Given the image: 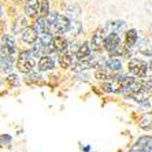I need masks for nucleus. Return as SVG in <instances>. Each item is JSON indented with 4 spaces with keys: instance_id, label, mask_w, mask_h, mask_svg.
Segmentation results:
<instances>
[{
    "instance_id": "4be33fe9",
    "label": "nucleus",
    "mask_w": 152,
    "mask_h": 152,
    "mask_svg": "<svg viewBox=\"0 0 152 152\" xmlns=\"http://www.w3.org/2000/svg\"><path fill=\"white\" fill-rule=\"evenodd\" d=\"M11 69H12V60L7 59L6 56H1V70L4 73H8L11 71Z\"/></svg>"
},
{
    "instance_id": "c85d7f7f",
    "label": "nucleus",
    "mask_w": 152,
    "mask_h": 152,
    "mask_svg": "<svg viewBox=\"0 0 152 152\" xmlns=\"http://www.w3.org/2000/svg\"><path fill=\"white\" fill-rule=\"evenodd\" d=\"M149 67H151V70H152V62H151V63H149Z\"/></svg>"
},
{
    "instance_id": "ddd939ff",
    "label": "nucleus",
    "mask_w": 152,
    "mask_h": 152,
    "mask_svg": "<svg viewBox=\"0 0 152 152\" xmlns=\"http://www.w3.org/2000/svg\"><path fill=\"white\" fill-rule=\"evenodd\" d=\"M137 30H134V29L127 30L126 34H125V47H126V50L133 48V45L137 42Z\"/></svg>"
},
{
    "instance_id": "1a4fd4ad",
    "label": "nucleus",
    "mask_w": 152,
    "mask_h": 152,
    "mask_svg": "<svg viewBox=\"0 0 152 152\" xmlns=\"http://www.w3.org/2000/svg\"><path fill=\"white\" fill-rule=\"evenodd\" d=\"M21 39L26 44H34L39 39V33L36 32L34 28H26L23 32L21 33Z\"/></svg>"
},
{
    "instance_id": "a211bd4d",
    "label": "nucleus",
    "mask_w": 152,
    "mask_h": 152,
    "mask_svg": "<svg viewBox=\"0 0 152 152\" xmlns=\"http://www.w3.org/2000/svg\"><path fill=\"white\" fill-rule=\"evenodd\" d=\"M44 51H48V47L44 44V42L41 41V39H39L37 41L33 44V48H32V52L34 53V56H42V53H44Z\"/></svg>"
},
{
    "instance_id": "4468645a",
    "label": "nucleus",
    "mask_w": 152,
    "mask_h": 152,
    "mask_svg": "<svg viewBox=\"0 0 152 152\" xmlns=\"http://www.w3.org/2000/svg\"><path fill=\"white\" fill-rule=\"evenodd\" d=\"M26 28H29L26 17H19V18H17V21H15L14 25H12V33H14V34H17V33H22Z\"/></svg>"
},
{
    "instance_id": "2eb2a0df",
    "label": "nucleus",
    "mask_w": 152,
    "mask_h": 152,
    "mask_svg": "<svg viewBox=\"0 0 152 152\" xmlns=\"http://www.w3.org/2000/svg\"><path fill=\"white\" fill-rule=\"evenodd\" d=\"M125 28H126V23L124 21H114V22H108L104 29L106 30H110V32H115V33H121L124 32Z\"/></svg>"
},
{
    "instance_id": "20e7f679",
    "label": "nucleus",
    "mask_w": 152,
    "mask_h": 152,
    "mask_svg": "<svg viewBox=\"0 0 152 152\" xmlns=\"http://www.w3.org/2000/svg\"><path fill=\"white\" fill-rule=\"evenodd\" d=\"M129 71L137 78H145L148 73V63H145L141 59H130Z\"/></svg>"
},
{
    "instance_id": "6ab92c4d",
    "label": "nucleus",
    "mask_w": 152,
    "mask_h": 152,
    "mask_svg": "<svg viewBox=\"0 0 152 152\" xmlns=\"http://www.w3.org/2000/svg\"><path fill=\"white\" fill-rule=\"evenodd\" d=\"M59 63L60 67L63 69H69L73 64V53L71 52H64L59 56Z\"/></svg>"
},
{
    "instance_id": "f257e3e1",
    "label": "nucleus",
    "mask_w": 152,
    "mask_h": 152,
    "mask_svg": "<svg viewBox=\"0 0 152 152\" xmlns=\"http://www.w3.org/2000/svg\"><path fill=\"white\" fill-rule=\"evenodd\" d=\"M48 30L53 34H63L71 29V21L64 15H60L58 12H51L48 15Z\"/></svg>"
},
{
    "instance_id": "0eeeda50",
    "label": "nucleus",
    "mask_w": 152,
    "mask_h": 152,
    "mask_svg": "<svg viewBox=\"0 0 152 152\" xmlns=\"http://www.w3.org/2000/svg\"><path fill=\"white\" fill-rule=\"evenodd\" d=\"M151 88H148V86H142V88H140L138 91H134V92L129 93V95H126V97H129V99L134 100V102L137 103H145L147 102V99L149 97V95H151V91H149Z\"/></svg>"
},
{
    "instance_id": "f8f14e48",
    "label": "nucleus",
    "mask_w": 152,
    "mask_h": 152,
    "mask_svg": "<svg viewBox=\"0 0 152 152\" xmlns=\"http://www.w3.org/2000/svg\"><path fill=\"white\" fill-rule=\"evenodd\" d=\"M52 45H53V50L56 51V52H64V51L67 50L69 42L64 37H62V36H56V37H53Z\"/></svg>"
},
{
    "instance_id": "b1692460",
    "label": "nucleus",
    "mask_w": 152,
    "mask_h": 152,
    "mask_svg": "<svg viewBox=\"0 0 152 152\" xmlns=\"http://www.w3.org/2000/svg\"><path fill=\"white\" fill-rule=\"evenodd\" d=\"M25 80H26V82H37V81L41 80V75L37 74V73H34V74H30L29 77H26Z\"/></svg>"
},
{
    "instance_id": "9d476101",
    "label": "nucleus",
    "mask_w": 152,
    "mask_h": 152,
    "mask_svg": "<svg viewBox=\"0 0 152 152\" xmlns=\"http://www.w3.org/2000/svg\"><path fill=\"white\" fill-rule=\"evenodd\" d=\"M91 52H92V45L89 42H84L78 47L75 55H77L78 60H86L91 58Z\"/></svg>"
},
{
    "instance_id": "dca6fc26",
    "label": "nucleus",
    "mask_w": 152,
    "mask_h": 152,
    "mask_svg": "<svg viewBox=\"0 0 152 152\" xmlns=\"http://www.w3.org/2000/svg\"><path fill=\"white\" fill-rule=\"evenodd\" d=\"M33 28L36 29V32L39 33L40 36L44 34L45 32H50V30H48V22H47V19H45L44 17H40L39 19L34 22Z\"/></svg>"
},
{
    "instance_id": "c756f323",
    "label": "nucleus",
    "mask_w": 152,
    "mask_h": 152,
    "mask_svg": "<svg viewBox=\"0 0 152 152\" xmlns=\"http://www.w3.org/2000/svg\"><path fill=\"white\" fill-rule=\"evenodd\" d=\"M17 1H22V0H17Z\"/></svg>"
},
{
    "instance_id": "f03ea898",
    "label": "nucleus",
    "mask_w": 152,
    "mask_h": 152,
    "mask_svg": "<svg viewBox=\"0 0 152 152\" xmlns=\"http://www.w3.org/2000/svg\"><path fill=\"white\" fill-rule=\"evenodd\" d=\"M36 66V59H34V53L32 51H23L19 53L17 60V67L21 73H32L33 67Z\"/></svg>"
},
{
    "instance_id": "9b49d317",
    "label": "nucleus",
    "mask_w": 152,
    "mask_h": 152,
    "mask_svg": "<svg viewBox=\"0 0 152 152\" xmlns=\"http://www.w3.org/2000/svg\"><path fill=\"white\" fill-rule=\"evenodd\" d=\"M37 69L40 71H48L53 69V60L51 56L48 55H42L39 59V64H37Z\"/></svg>"
},
{
    "instance_id": "5701e85b",
    "label": "nucleus",
    "mask_w": 152,
    "mask_h": 152,
    "mask_svg": "<svg viewBox=\"0 0 152 152\" xmlns=\"http://www.w3.org/2000/svg\"><path fill=\"white\" fill-rule=\"evenodd\" d=\"M6 81H7V84L11 85V86H18V85H19V77H18L17 74H10L6 78Z\"/></svg>"
},
{
    "instance_id": "bb28decb",
    "label": "nucleus",
    "mask_w": 152,
    "mask_h": 152,
    "mask_svg": "<svg viewBox=\"0 0 152 152\" xmlns=\"http://www.w3.org/2000/svg\"><path fill=\"white\" fill-rule=\"evenodd\" d=\"M1 141H7V142H10L11 141V138L10 137H8V136H1Z\"/></svg>"
},
{
    "instance_id": "39448f33",
    "label": "nucleus",
    "mask_w": 152,
    "mask_h": 152,
    "mask_svg": "<svg viewBox=\"0 0 152 152\" xmlns=\"http://www.w3.org/2000/svg\"><path fill=\"white\" fill-rule=\"evenodd\" d=\"M106 29L104 28H97L95 32L92 33V39H91V45H92L93 51H100L104 48V40H106Z\"/></svg>"
},
{
    "instance_id": "6e6552de",
    "label": "nucleus",
    "mask_w": 152,
    "mask_h": 152,
    "mask_svg": "<svg viewBox=\"0 0 152 152\" xmlns=\"http://www.w3.org/2000/svg\"><path fill=\"white\" fill-rule=\"evenodd\" d=\"M40 4L41 1L39 0H28L25 4V15L28 18L36 17V15L40 12Z\"/></svg>"
},
{
    "instance_id": "7ed1b4c3",
    "label": "nucleus",
    "mask_w": 152,
    "mask_h": 152,
    "mask_svg": "<svg viewBox=\"0 0 152 152\" xmlns=\"http://www.w3.org/2000/svg\"><path fill=\"white\" fill-rule=\"evenodd\" d=\"M15 51H17V47H15L14 37L10 34L3 36V40H1V56H6L7 59L14 62Z\"/></svg>"
},
{
    "instance_id": "412c9836",
    "label": "nucleus",
    "mask_w": 152,
    "mask_h": 152,
    "mask_svg": "<svg viewBox=\"0 0 152 152\" xmlns=\"http://www.w3.org/2000/svg\"><path fill=\"white\" fill-rule=\"evenodd\" d=\"M40 14L41 17H45V15H50V1L48 0H41V4H40Z\"/></svg>"
},
{
    "instance_id": "cd10ccee",
    "label": "nucleus",
    "mask_w": 152,
    "mask_h": 152,
    "mask_svg": "<svg viewBox=\"0 0 152 152\" xmlns=\"http://www.w3.org/2000/svg\"><path fill=\"white\" fill-rule=\"evenodd\" d=\"M149 33H151V34H152V25L149 26Z\"/></svg>"
},
{
    "instance_id": "a878e982",
    "label": "nucleus",
    "mask_w": 152,
    "mask_h": 152,
    "mask_svg": "<svg viewBox=\"0 0 152 152\" xmlns=\"http://www.w3.org/2000/svg\"><path fill=\"white\" fill-rule=\"evenodd\" d=\"M129 152H147V151H145V149H142V148H140V147H137V145H133Z\"/></svg>"
},
{
    "instance_id": "f3484780",
    "label": "nucleus",
    "mask_w": 152,
    "mask_h": 152,
    "mask_svg": "<svg viewBox=\"0 0 152 152\" xmlns=\"http://www.w3.org/2000/svg\"><path fill=\"white\" fill-rule=\"evenodd\" d=\"M138 126L144 129V130H152V111L148 114H144L140 121H138Z\"/></svg>"
},
{
    "instance_id": "aec40b11",
    "label": "nucleus",
    "mask_w": 152,
    "mask_h": 152,
    "mask_svg": "<svg viewBox=\"0 0 152 152\" xmlns=\"http://www.w3.org/2000/svg\"><path fill=\"white\" fill-rule=\"evenodd\" d=\"M106 67L108 70L114 71V73H118V71L122 70V63H121L119 59H115V58H111L106 62Z\"/></svg>"
},
{
    "instance_id": "423d86ee",
    "label": "nucleus",
    "mask_w": 152,
    "mask_h": 152,
    "mask_svg": "<svg viewBox=\"0 0 152 152\" xmlns=\"http://www.w3.org/2000/svg\"><path fill=\"white\" fill-rule=\"evenodd\" d=\"M119 45H121L119 33L110 32L106 36V40H104V50L106 51H108V52L113 53L119 48Z\"/></svg>"
},
{
    "instance_id": "393cba45",
    "label": "nucleus",
    "mask_w": 152,
    "mask_h": 152,
    "mask_svg": "<svg viewBox=\"0 0 152 152\" xmlns=\"http://www.w3.org/2000/svg\"><path fill=\"white\" fill-rule=\"evenodd\" d=\"M142 81H144L145 86H148V88L152 89V77H145V80H142Z\"/></svg>"
}]
</instances>
